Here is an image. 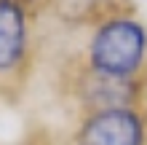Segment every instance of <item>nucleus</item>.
Here are the masks:
<instances>
[{"instance_id":"obj_1","label":"nucleus","mask_w":147,"mask_h":145,"mask_svg":"<svg viewBox=\"0 0 147 145\" xmlns=\"http://www.w3.org/2000/svg\"><path fill=\"white\" fill-rule=\"evenodd\" d=\"M147 59V30L136 19L118 16L94 32L88 46V62L94 73L128 81Z\"/></svg>"},{"instance_id":"obj_2","label":"nucleus","mask_w":147,"mask_h":145,"mask_svg":"<svg viewBox=\"0 0 147 145\" xmlns=\"http://www.w3.org/2000/svg\"><path fill=\"white\" fill-rule=\"evenodd\" d=\"M78 145H144V121L131 108L94 110L78 132Z\"/></svg>"},{"instance_id":"obj_3","label":"nucleus","mask_w":147,"mask_h":145,"mask_svg":"<svg viewBox=\"0 0 147 145\" xmlns=\"http://www.w3.org/2000/svg\"><path fill=\"white\" fill-rule=\"evenodd\" d=\"M27 51V14L22 0H0V75L11 73Z\"/></svg>"}]
</instances>
